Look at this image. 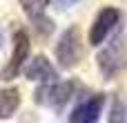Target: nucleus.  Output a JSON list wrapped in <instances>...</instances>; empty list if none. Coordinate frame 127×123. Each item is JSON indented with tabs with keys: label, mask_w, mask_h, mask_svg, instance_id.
<instances>
[{
	"label": "nucleus",
	"mask_w": 127,
	"mask_h": 123,
	"mask_svg": "<svg viewBox=\"0 0 127 123\" xmlns=\"http://www.w3.org/2000/svg\"><path fill=\"white\" fill-rule=\"evenodd\" d=\"M103 105H105V94H89L85 96L69 114L71 123H94L100 119L103 114Z\"/></svg>",
	"instance_id": "7"
},
{
	"label": "nucleus",
	"mask_w": 127,
	"mask_h": 123,
	"mask_svg": "<svg viewBox=\"0 0 127 123\" xmlns=\"http://www.w3.org/2000/svg\"><path fill=\"white\" fill-rule=\"evenodd\" d=\"M76 87L78 85L74 81H51V83H42L40 87H36L33 101L38 105H42V108L60 110L63 105H67V101H71Z\"/></svg>",
	"instance_id": "3"
},
{
	"label": "nucleus",
	"mask_w": 127,
	"mask_h": 123,
	"mask_svg": "<svg viewBox=\"0 0 127 123\" xmlns=\"http://www.w3.org/2000/svg\"><path fill=\"white\" fill-rule=\"evenodd\" d=\"M18 108H20V90L0 87V119H11Z\"/></svg>",
	"instance_id": "9"
},
{
	"label": "nucleus",
	"mask_w": 127,
	"mask_h": 123,
	"mask_svg": "<svg viewBox=\"0 0 127 123\" xmlns=\"http://www.w3.org/2000/svg\"><path fill=\"white\" fill-rule=\"evenodd\" d=\"M25 76L29 81H38V83H51V81H58V69L51 65V61L47 56L38 54L31 61H27Z\"/></svg>",
	"instance_id": "8"
},
{
	"label": "nucleus",
	"mask_w": 127,
	"mask_h": 123,
	"mask_svg": "<svg viewBox=\"0 0 127 123\" xmlns=\"http://www.w3.org/2000/svg\"><path fill=\"white\" fill-rule=\"evenodd\" d=\"M2 43H4V38H2V29H0V49H2Z\"/></svg>",
	"instance_id": "12"
},
{
	"label": "nucleus",
	"mask_w": 127,
	"mask_h": 123,
	"mask_svg": "<svg viewBox=\"0 0 127 123\" xmlns=\"http://www.w3.org/2000/svg\"><path fill=\"white\" fill-rule=\"evenodd\" d=\"M29 47H31L29 34H27L22 27H18L16 34H13V52H11L9 63L0 69V81H13V78L20 74V69H22L25 63L29 61Z\"/></svg>",
	"instance_id": "4"
},
{
	"label": "nucleus",
	"mask_w": 127,
	"mask_h": 123,
	"mask_svg": "<svg viewBox=\"0 0 127 123\" xmlns=\"http://www.w3.org/2000/svg\"><path fill=\"white\" fill-rule=\"evenodd\" d=\"M96 63H98V72L107 81L116 78L123 69H127V47L123 38H114L112 43H107L103 52L96 56Z\"/></svg>",
	"instance_id": "1"
},
{
	"label": "nucleus",
	"mask_w": 127,
	"mask_h": 123,
	"mask_svg": "<svg viewBox=\"0 0 127 123\" xmlns=\"http://www.w3.org/2000/svg\"><path fill=\"white\" fill-rule=\"evenodd\" d=\"M25 16L31 20L33 29L42 36H49L54 31V20L47 18V7H49V0H18Z\"/></svg>",
	"instance_id": "6"
},
{
	"label": "nucleus",
	"mask_w": 127,
	"mask_h": 123,
	"mask_svg": "<svg viewBox=\"0 0 127 123\" xmlns=\"http://www.w3.org/2000/svg\"><path fill=\"white\" fill-rule=\"evenodd\" d=\"M56 2H58V7H60V9H69V7L78 4L80 0H56Z\"/></svg>",
	"instance_id": "11"
},
{
	"label": "nucleus",
	"mask_w": 127,
	"mask_h": 123,
	"mask_svg": "<svg viewBox=\"0 0 127 123\" xmlns=\"http://www.w3.org/2000/svg\"><path fill=\"white\" fill-rule=\"evenodd\" d=\"M118 20H121V11L116 7H103L96 13V18H94V22L89 27V36H87L89 38V45H94V47L103 45L109 38V34L116 29Z\"/></svg>",
	"instance_id": "5"
},
{
	"label": "nucleus",
	"mask_w": 127,
	"mask_h": 123,
	"mask_svg": "<svg viewBox=\"0 0 127 123\" xmlns=\"http://www.w3.org/2000/svg\"><path fill=\"white\" fill-rule=\"evenodd\" d=\"M125 119H127V108L125 103H121V99H116V103L112 108V114H109V121L116 123V121H125Z\"/></svg>",
	"instance_id": "10"
},
{
	"label": "nucleus",
	"mask_w": 127,
	"mask_h": 123,
	"mask_svg": "<svg viewBox=\"0 0 127 123\" xmlns=\"http://www.w3.org/2000/svg\"><path fill=\"white\" fill-rule=\"evenodd\" d=\"M80 56H83V36L78 25H71L60 34L56 43V61L63 69H71L78 65Z\"/></svg>",
	"instance_id": "2"
}]
</instances>
